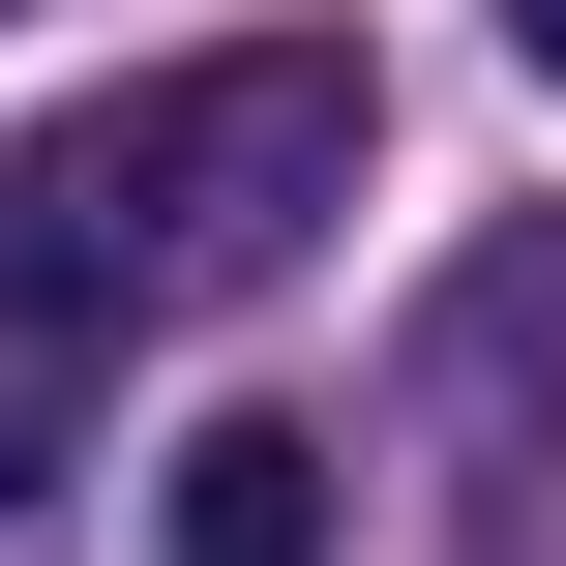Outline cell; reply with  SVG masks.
Listing matches in <instances>:
<instances>
[{"instance_id": "cell-2", "label": "cell", "mask_w": 566, "mask_h": 566, "mask_svg": "<svg viewBox=\"0 0 566 566\" xmlns=\"http://www.w3.org/2000/svg\"><path fill=\"white\" fill-rule=\"evenodd\" d=\"M149 566H328V418H209L149 478Z\"/></svg>"}, {"instance_id": "cell-3", "label": "cell", "mask_w": 566, "mask_h": 566, "mask_svg": "<svg viewBox=\"0 0 566 566\" xmlns=\"http://www.w3.org/2000/svg\"><path fill=\"white\" fill-rule=\"evenodd\" d=\"M60 507H90V448H60V388H0V566L60 537Z\"/></svg>"}, {"instance_id": "cell-1", "label": "cell", "mask_w": 566, "mask_h": 566, "mask_svg": "<svg viewBox=\"0 0 566 566\" xmlns=\"http://www.w3.org/2000/svg\"><path fill=\"white\" fill-rule=\"evenodd\" d=\"M358 149H388L358 30H209V60H149V90L0 119V358H119V328L269 298V269L358 209Z\"/></svg>"}, {"instance_id": "cell-4", "label": "cell", "mask_w": 566, "mask_h": 566, "mask_svg": "<svg viewBox=\"0 0 566 566\" xmlns=\"http://www.w3.org/2000/svg\"><path fill=\"white\" fill-rule=\"evenodd\" d=\"M507 60H537V90H566V0H507Z\"/></svg>"}]
</instances>
